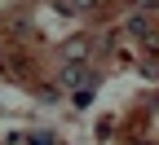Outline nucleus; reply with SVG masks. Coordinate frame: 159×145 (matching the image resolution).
Returning a JSON list of instances; mask_svg holds the SVG:
<instances>
[]
</instances>
